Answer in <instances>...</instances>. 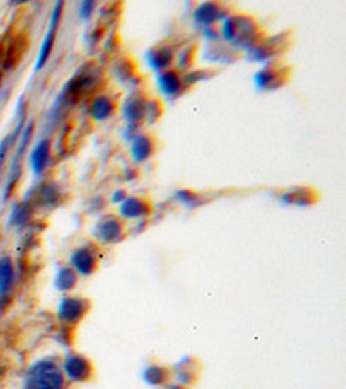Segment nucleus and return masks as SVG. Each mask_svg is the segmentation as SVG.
<instances>
[{"instance_id":"f257e3e1","label":"nucleus","mask_w":346,"mask_h":389,"mask_svg":"<svg viewBox=\"0 0 346 389\" xmlns=\"http://www.w3.org/2000/svg\"><path fill=\"white\" fill-rule=\"evenodd\" d=\"M104 83H106V80H104V71L99 62L87 61L76 69L75 75L66 81L54 108L61 111V109L73 108L83 99H92L97 93L103 92Z\"/></svg>"},{"instance_id":"f03ea898","label":"nucleus","mask_w":346,"mask_h":389,"mask_svg":"<svg viewBox=\"0 0 346 389\" xmlns=\"http://www.w3.org/2000/svg\"><path fill=\"white\" fill-rule=\"evenodd\" d=\"M265 37V30L251 14L231 13L220 23V38L232 49L250 50Z\"/></svg>"},{"instance_id":"7ed1b4c3","label":"nucleus","mask_w":346,"mask_h":389,"mask_svg":"<svg viewBox=\"0 0 346 389\" xmlns=\"http://www.w3.org/2000/svg\"><path fill=\"white\" fill-rule=\"evenodd\" d=\"M63 368L56 356H45L30 365L23 379V389H66Z\"/></svg>"},{"instance_id":"20e7f679","label":"nucleus","mask_w":346,"mask_h":389,"mask_svg":"<svg viewBox=\"0 0 346 389\" xmlns=\"http://www.w3.org/2000/svg\"><path fill=\"white\" fill-rule=\"evenodd\" d=\"M61 368L68 383L85 384L96 377V367L87 355L79 352H68L61 361Z\"/></svg>"},{"instance_id":"39448f33","label":"nucleus","mask_w":346,"mask_h":389,"mask_svg":"<svg viewBox=\"0 0 346 389\" xmlns=\"http://www.w3.org/2000/svg\"><path fill=\"white\" fill-rule=\"evenodd\" d=\"M92 310V301L85 296L66 294L57 305V318L63 325L76 327L87 318Z\"/></svg>"},{"instance_id":"423d86ee","label":"nucleus","mask_w":346,"mask_h":389,"mask_svg":"<svg viewBox=\"0 0 346 389\" xmlns=\"http://www.w3.org/2000/svg\"><path fill=\"white\" fill-rule=\"evenodd\" d=\"M92 237L96 243L104 244V246H115L125 240L127 237V223L120 215H103L96 221Z\"/></svg>"},{"instance_id":"0eeeda50","label":"nucleus","mask_w":346,"mask_h":389,"mask_svg":"<svg viewBox=\"0 0 346 389\" xmlns=\"http://www.w3.org/2000/svg\"><path fill=\"white\" fill-rule=\"evenodd\" d=\"M69 267L79 274V277H92L100 267L99 246L87 243L73 249L69 255Z\"/></svg>"},{"instance_id":"6e6552de","label":"nucleus","mask_w":346,"mask_h":389,"mask_svg":"<svg viewBox=\"0 0 346 389\" xmlns=\"http://www.w3.org/2000/svg\"><path fill=\"white\" fill-rule=\"evenodd\" d=\"M291 76H293V69L289 66L270 62L255 73V83L260 91L270 92L286 87L291 81Z\"/></svg>"},{"instance_id":"1a4fd4ad","label":"nucleus","mask_w":346,"mask_h":389,"mask_svg":"<svg viewBox=\"0 0 346 389\" xmlns=\"http://www.w3.org/2000/svg\"><path fill=\"white\" fill-rule=\"evenodd\" d=\"M63 9H64V2H57L54 6L52 14H50V21L47 26V33H45L44 42H42L40 52H38L37 57V64H35V71H40L47 66V62L50 59L54 52V47H56V40H57V30H59V23L61 18H63Z\"/></svg>"},{"instance_id":"9d476101","label":"nucleus","mask_w":346,"mask_h":389,"mask_svg":"<svg viewBox=\"0 0 346 389\" xmlns=\"http://www.w3.org/2000/svg\"><path fill=\"white\" fill-rule=\"evenodd\" d=\"M286 37L287 33L279 35V37H265L258 45H255L253 49L248 50V59L270 64L275 57L282 56V54L286 52L287 45H289V40H284Z\"/></svg>"},{"instance_id":"9b49d317","label":"nucleus","mask_w":346,"mask_h":389,"mask_svg":"<svg viewBox=\"0 0 346 389\" xmlns=\"http://www.w3.org/2000/svg\"><path fill=\"white\" fill-rule=\"evenodd\" d=\"M231 14V7L225 6L221 2H201L200 6L194 9L192 19L201 30L209 28V26H217L224 21L227 16Z\"/></svg>"},{"instance_id":"f8f14e48","label":"nucleus","mask_w":346,"mask_h":389,"mask_svg":"<svg viewBox=\"0 0 346 389\" xmlns=\"http://www.w3.org/2000/svg\"><path fill=\"white\" fill-rule=\"evenodd\" d=\"M149 99L146 92L135 91L123 100L122 116L127 122V127L142 128L144 120H146V103Z\"/></svg>"},{"instance_id":"ddd939ff","label":"nucleus","mask_w":346,"mask_h":389,"mask_svg":"<svg viewBox=\"0 0 346 389\" xmlns=\"http://www.w3.org/2000/svg\"><path fill=\"white\" fill-rule=\"evenodd\" d=\"M120 109V97L116 93L100 92L97 93L88 103V116L94 122H108L118 112Z\"/></svg>"},{"instance_id":"4468645a","label":"nucleus","mask_w":346,"mask_h":389,"mask_svg":"<svg viewBox=\"0 0 346 389\" xmlns=\"http://www.w3.org/2000/svg\"><path fill=\"white\" fill-rule=\"evenodd\" d=\"M64 197V190L61 189V185L50 180L38 185L37 190L33 192V196L30 197V201L33 202L35 209L44 208L50 211V209H56L57 206L63 204Z\"/></svg>"},{"instance_id":"2eb2a0df","label":"nucleus","mask_w":346,"mask_h":389,"mask_svg":"<svg viewBox=\"0 0 346 389\" xmlns=\"http://www.w3.org/2000/svg\"><path fill=\"white\" fill-rule=\"evenodd\" d=\"M159 149L158 137L151 132H139L134 139L130 140V154L132 159L139 165L147 163L156 156Z\"/></svg>"},{"instance_id":"dca6fc26","label":"nucleus","mask_w":346,"mask_h":389,"mask_svg":"<svg viewBox=\"0 0 346 389\" xmlns=\"http://www.w3.org/2000/svg\"><path fill=\"white\" fill-rule=\"evenodd\" d=\"M175 57H177V50L170 42H161V44L151 47L146 54L147 64L158 75L166 71V69L175 68Z\"/></svg>"},{"instance_id":"f3484780","label":"nucleus","mask_w":346,"mask_h":389,"mask_svg":"<svg viewBox=\"0 0 346 389\" xmlns=\"http://www.w3.org/2000/svg\"><path fill=\"white\" fill-rule=\"evenodd\" d=\"M158 87L166 99L175 100L188 92L189 85L185 83L184 73L178 71L177 68H172V69H166V71L159 73Z\"/></svg>"},{"instance_id":"a211bd4d","label":"nucleus","mask_w":346,"mask_h":389,"mask_svg":"<svg viewBox=\"0 0 346 389\" xmlns=\"http://www.w3.org/2000/svg\"><path fill=\"white\" fill-rule=\"evenodd\" d=\"M154 204L149 197L146 196H128L125 201L120 204L118 215L123 220H144L153 213Z\"/></svg>"},{"instance_id":"6ab92c4d","label":"nucleus","mask_w":346,"mask_h":389,"mask_svg":"<svg viewBox=\"0 0 346 389\" xmlns=\"http://www.w3.org/2000/svg\"><path fill=\"white\" fill-rule=\"evenodd\" d=\"M54 156V144L50 139H42L35 144V147L30 153V168L37 177H40L42 173H45V170L49 168L50 161H52Z\"/></svg>"},{"instance_id":"aec40b11","label":"nucleus","mask_w":346,"mask_h":389,"mask_svg":"<svg viewBox=\"0 0 346 389\" xmlns=\"http://www.w3.org/2000/svg\"><path fill=\"white\" fill-rule=\"evenodd\" d=\"M201 376V364L196 356H184L172 367V377L182 386H190Z\"/></svg>"},{"instance_id":"412c9836","label":"nucleus","mask_w":346,"mask_h":389,"mask_svg":"<svg viewBox=\"0 0 346 389\" xmlns=\"http://www.w3.org/2000/svg\"><path fill=\"white\" fill-rule=\"evenodd\" d=\"M16 284V265L11 256L0 258V303H6Z\"/></svg>"},{"instance_id":"4be33fe9","label":"nucleus","mask_w":346,"mask_h":389,"mask_svg":"<svg viewBox=\"0 0 346 389\" xmlns=\"http://www.w3.org/2000/svg\"><path fill=\"white\" fill-rule=\"evenodd\" d=\"M281 201L287 206H298V208H306L318 201V192L312 187H293L281 194Z\"/></svg>"},{"instance_id":"5701e85b","label":"nucleus","mask_w":346,"mask_h":389,"mask_svg":"<svg viewBox=\"0 0 346 389\" xmlns=\"http://www.w3.org/2000/svg\"><path fill=\"white\" fill-rule=\"evenodd\" d=\"M142 379L146 381V384H149V386L163 388L172 381V368L166 367V365L151 364L144 368Z\"/></svg>"},{"instance_id":"b1692460","label":"nucleus","mask_w":346,"mask_h":389,"mask_svg":"<svg viewBox=\"0 0 346 389\" xmlns=\"http://www.w3.org/2000/svg\"><path fill=\"white\" fill-rule=\"evenodd\" d=\"M79 280V274H76L69 265H63V267L57 268L56 277H54V287H56V291H59V293L68 294L76 289Z\"/></svg>"},{"instance_id":"393cba45","label":"nucleus","mask_w":346,"mask_h":389,"mask_svg":"<svg viewBox=\"0 0 346 389\" xmlns=\"http://www.w3.org/2000/svg\"><path fill=\"white\" fill-rule=\"evenodd\" d=\"M33 215H35V206L28 197L16 202V204L13 206V211H11V218H9L11 227H25V225H28L30 221L33 220Z\"/></svg>"},{"instance_id":"a878e982","label":"nucleus","mask_w":346,"mask_h":389,"mask_svg":"<svg viewBox=\"0 0 346 389\" xmlns=\"http://www.w3.org/2000/svg\"><path fill=\"white\" fill-rule=\"evenodd\" d=\"M173 196H175V199L180 202V204H184L185 208H189V209L201 208V206L208 202V199H206L203 194L196 192V190H190V189L175 190Z\"/></svg>"},{"instance_id":"bb28decb","label":"nucleus","mask_w":346,"mask_h":389,"mask_svg":"<svg viewBox=\"0 0 346 389\" xmlns=\"http://www.w3.org/2000/svg\"><path fill=\"white\" fill-rule=\"evenodd\" d=\"M196 52H197V45L189 44L185 47H182L180 50L177 52V57H175V62H177V69L182 73H188L192 69L194 62H196Z\"/></svg>"},{"instance_id":"cd10ccee","label":"nucleus","mask_w":346,"mask_h":389,"mask_svg":"<svg viewBox=\"0 0 346 389\" xmlns=\"http://www.w3.org/2000/svg\"><path fill=\"white\" fill-rule=\"evenodd\" d=\"M115 75L118 76L120 81H123V83H130V81L139 75L137 64H135V61L130 59V57H123V59L116 64Z\"/></svg>"},{"instance_id":"c85d7f7f","label":"nucleus","mask_w":346,"mask_h":389,"mask_svg":"<svg viewBox=\"0 0 346 389\" xmlns=\"http://www.w3.org/2000/svg\"><path fill=\"white\" fill-rule=\"evenodd\" d=\"M163 112H165V103H163V99L149 97L146 103V120H144V124L158 123L163 118Z\"/></svg>"},{"instance_id":"c756f323","label":"nucleus","mask_w":346,"mask_h":389,"mask_svg":"<svg viewBox=\"0 0 346 389\" xmlns=\"http://www.w3.org/2000/svg\"><path fill=\"white\" fill-rule=\"evenodd\" d=\"M97 9V2L94 0H87V2H81L80 4V18L83 19V21H88V19L92 18Z\"/></svg>"},{"instance_id":"7c9ffc66","label":"nucleus","mask_w":346,"mask_h":389,"mask_svg":"<svg viewBox=\"0 0 346 389\" xmlns=\"http://www.w3.org/2000/svg\"><path fill=\"white\" fill-rule=\"evenodd\" d=\"M128 197V192L125 189H118V190H115V192H113V196H111V202H115V204H122L123 201H125Z\"/></svg>"},{"instance_id":"2f4dec72","label":"nucleus","mask_w":346,"mask_h":389,"mask_svg":"<svg viewBox=\"0 0 346 389\" xmlns=\"http://www.w3.org/2000/svg\"><path fill=\"white\" fill-rule=\"evenodd\" d=\"M166 389H189L188 386H182V384H175V386H168Z\"/></svg>"},{"instance_id":"473e14b6","label":"nucleus","mask_w":346,"mask_h":389,"mask_svg":"<svg viewBox=\"0 0 346 389\" xmlns=\"http://www.w3.org/2000/svg\"><path fill=\"white\" fill-rule=\"evenodd\" d=\"M2 83H4V71L0 69V88H2Z\"/></svg>"}]
</instances>
